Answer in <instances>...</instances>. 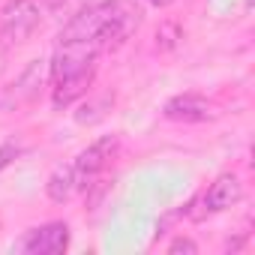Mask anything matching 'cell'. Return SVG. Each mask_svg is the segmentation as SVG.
Returning a JSON list of instances; mask_svg holds the SVG:
<instances>
[{
	"mask_svg": "<svg viewBox=\"0 0 255 255\" xmlns=\"http://www.w3.org/2000/svg\"><path fill=\"white\" fill-rule=\"evenodd\" d=\"M168 252H171V255H180V252H186V255H195V252H198V246H195L189 237H177V240H171Z\"/></svg>",
	"mask_w": 255,
	"mask_h": 255,
	"instance_id": "cell-14",
	"label": "cell"
},
{
	"mask_svg": "<svg viewBox=\"0 0 255 255\" xmlns=\"http://www.w3.org/2000/svg\"><path fill=\"white\" fill-rule=\"evenodd\" d=\"M96 51H99L96 42H60V48L51 60L54 81L66 78V75H75V72H84V69H93Z\"/></svg>",
	"mask_w": 255,
	"mask_h": 255,
	"instance_id": "cell-4",
	"label": "cell"
},
{
	"mask_svg": "<svg viewBox=\"0 0 255 255\" xmlns=\"http://www.w3.org/2000/svg\"><path fill=\"white\" fill-rule=\"evenodd\" d=\"M117 150V135H105L99 141H93L87 150L78 153V159L72 162V174H75V189H90L99 177V171L108 165V159Z\"/></svg>",
	"mask_w": 255,
	"mask_h": 255,
	"instance_id": "cell-3",
	"label": "cell"
},
{
	"mask_svg": "<svg viewBox=\"0 0 255 255\" xmlns=\"http://www.w3.org/2000/svg\"><path fill=\"white\" fill-rule=\"evenodd\" d=\"M114 12V0L111 3H96V6H84L78 15L69 18V24L60 30V42H96L102 27L108 24ZM99 45V42H96Z\"/></svg>",
	"mask_w": 255,
	"mask_h": 255,
	"instance_id": "cell-2",
	"label": "cell"
},
{
	"mask_svg": "<svg viewBox=\"0 0 255 255\" xmlns=\"http://www.w3.org/2000/svg\"><path fill=\"white\" fill-rule=\"evenodd\" d=\"M0 15H3L0 18V36L6 45L30 39L33 30L39 27V6L33 0H9Z\"/></svg>",
	"mask_w": 255,
	"mask_h": 255,
	"instance_id": "cell-1",
	"label": "cell"
},
{
	"mask_svg": "<svg viewBox=\"0 0 255 255\" xmlns=\"http://www.w3.org/2000/svg\"><path fill=\"white\" fill-rule=\"evenodd\" d=\"M162 114L168 120H177V123H201V120L213 117V105L198 93H180V96L165 102Z\"/></svg>",
	"mask_w": 255,
	"mask_h": 255,
	"instance_id": "cell-6",
	"label": "cell"
},
{
	"mask_svg": "<svg viewBox=\"0 0 255 255\" xmlns=\"http://www.w3.org/2000/svg\"><path fill=\"white\" fill-rule=\"evenodd\" d=\"M66 246H69V228L63 222L33 228L21 240V249L30 255H60V252H66Z\"/></svg>",
	"mask_w": 255,
	"mask_h": 255,
	"instance_id": "cell-5",
	"label": "cell"
},
{
	"mask_svg": "<svg viewBox=\"0 0 255 255\" xmlns=\"http://www.w3.org/2000/svg\"><path fill=\"white\" fill-rule=\"evenodd\" d=\"M39 81H42V60H33L24 69V75L18 78V84H15V99H33Z\"/></svg>",
	"mask_w": 255,
	"mask_h": 255,
	"instance_id": "cell-10",
	"label": "cell"
},
{
	"mask_svg": "<svg viewBox=\"0 0 255 255\" xmlns=\"http://www.w3.org/2000/svg\"><path fill=\"white\" fill-rule=\"evenodd\" d=\"M18 153H21V144H18V141H6V144H0V168H6Z\"/></svg>",
	"mask_w": 255,
	"mask_h": 255,
	"instance_id": "cell-13",
	"label": "cell"
},
{
	"mask_svg": "<svg viewBox=\"0 0 255 255\" xmlns=\"http://www.w3.org/2000/svg\"><path fill=\"white\" fill-rule=\"evenodd\" d=\"M45 189H48V198H51L54 204H63V201L75 192V174H72V165H60V168H54L51 177H48V183H45Z\"/></svg>",
	"mask_w": 255,
	"mask_h": 255,
	"instance_id": "cell-9",
	"label": "cell"
},
{
	"mask_svg": "<svg viewBox=\"0 0 255 255\" xmlns=\"http://www.w3.org/2000/svg\"><path fill=\"white\" fill-rule=\"evenodd\" d=\"M180 39H183V30H180L177 21H162L156 27V48L159 51H174Z\"/></svg>",
	"mask_w": 255,
	"mask_h": 255,
	"instance_id": "cell-12",
	"label": "cell"
},
{
	"mask_svg": "<svg viewBox=\"0 0 255 255\" xmlns=\"http://www.w3.org/2000/svg\"><path fill=\"white\" fill-rule=\"evenodd\" d=\"M93 72H96V66L93 69H84V72H75V75H66V78H57L54 81V108H66V105H72L78 96H84L87 90H90V84H93Z\"/></svg>",
	"mask_w": 255,
	"mask_h": 255,
	"instance_id": "cell-8",
	"label": "cell"
},
{
	"mask_svg": "<svg viewBox=\"0 0 255 255\" xmlns=\"http://www.w3.org/2000/svg\"><path fill=\"white\" fill-rule=\"evenodd\" d=\"M150 3H153V6H159V9H165V6H171V3H174V0H150Z\"/></svg>",
	"mask_w": 255,
	"mask_h": 255,
	"instance_id": "cell-15",
	"label": "cell"
},
{
	"mask_svg": "<svg viewBox=\"0 0 255 255\" xmlns=\"http://www.w3.org/2000/svg\"><path fill=\"white\" fill-rule=\"evenodd\" d=\"M243 198V183L237 174H222L210 183V189L204 192V207L207 213H219V210H228L234 207L237 201Z\"/></svg>",
	"mask_w": 255,
	"mask_h": 255,
	"instance_id": "cell-7",
	"label": "cell"
},
{
	"mask_svg": "<svg viewBox=\"0 0 255 255\" xmlns=\"http://www.w3.org/2000/svg\"><path fill=\"white\" fill-rule=\"evenodd\" d=\"M114 102V96H99V99H87L78 111H75V120L78 123H96L105 117V108Z\"/></svg>",
	"mask_w": 255,
	"mask_h": 255,
	"instance_id": "cell-11",
	"label": "cell"
}]
</instances>
